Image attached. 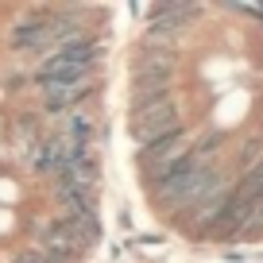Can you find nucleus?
<instances>
[{
    "label": "nucleus",
    "instance_id": "obj_1",
    "mask_svg": "<svg viewBox=\"0 0 263 263\" xmlns=\"http://www.w3.org/2000/svg\"><path fill=\"white\" fill-rule=\"evenodd\" d=\"M221 174H224V171L217 166V159H213V163H201V159L186 155L163 182H155V186H151V197H155V205H159V209H166V213H178V217H182L186 209H194L197 201L209 194V186H213Z\"/></svg>",
    "mask_w": 263,
    "mask_h": 263
},
{
    "label": "nucleus",
    "instance_id": "obj_2",
    "mask_svg": "<svg viewBox=\"0 0 263 263\" xmlns=\"http://www.w3.org/2000/svg\"><path fill=\"white\" fill-rule=\"evenodd\" d=\"M259 201H263V163L255 166V171H248V174H240V178H236V186H232V194H229V205L221 209L217 224L205 232V236L209 240H232V232L255 213Z\"/></svg>",
    "mask_w": 263,
    "mask_h": 263
},
{
    "label": "nucleus",
    "instance_id": "obj_3",
    "mask_svg": "<svg viewBox=\"0 0 263 263\" xmlns=\"http://www.w3.org/2000/svg\"><path fill=\"white\" fill-rule=\"evenodd\" d=\"M178 128H186L178 97H166L159 105H147V108H132V120H128V132L140 140V147H151L155 140H163V136H171Z\"/></svg>",
    "mask_w": 263,
    "mask_h": 263
},
{
    "label": "nucleus",
    "instance_id": "obj_4",
    "mask_svg": "<svg viewBox=\"0 0 263 263\" xmlns=\"http://www.w3.org/2000/svg\"><path fill=\"white\" fill-rule=\"evenodd\" d=\"M190 132L186 128H178V132H171V136H163V140H155L151 147H140V171H143V178L155 186V182H163L166 174L174 171V166L182 163V159L190 155Z\"/></svg>",
    "mask_w": 263,
    "mask_h": 263
},
{
    "label": "nucleus",
    "instance_id": "obj_5",
    "mask_svg": "<svg viewBox=\"0 0 263 263\" xmlns=\"http://www.w3.org/2000/svg\"><path fill=\"white\" fill-rule=\"evenodd\" d=\"M12 47L20 54H50V31H47V16H27L12 27Z\"/></svg>",
    "mask_w": 263,
    "mask_h": 263
},
{
    "label": "nucleus",
    "instance_id": "obj_6",
    "mask_svg": "<svg viewBox=\"0 0 263 263\" xmlns=\"http://www.w3.org/2000/svg\"><path fill=\"white\" fill-rule=\"evenodd\" d=\"M89 93H97V82H93V78H85V82H66V85H50V89H43V105H47V112L62 116V112H74Z\"/></svg>",
    "mask_w": 263,
    "mask_h": 263
},
{
    "label": "nucleus",
    "instance_id": "obj_7",
    "mask_svg": "<svg viewBox=\"0 0 263 263\" xmlns=\"http://www.w3.org/2000/svg\"><path fill=\"white\" fill-rule=\"evenodd\" d=\"M194 16H201V4H155L151 8V31L178 35L182 27L194 24Z\"/></svg>",
    "mask_w": 263,
    "mask_h": 263
},
{
    "label": "nucleus",
    "instance_id": "obj_8",
    "mask_svg": "<svg viewBox=\"0 0 263 263\" xmlns=\"http://www.w3.org/2000/svg\"><path fill=\"white\" fill-rule=\"evenodd\" d=\"M259 163H263V140H259V136H252V140L240 143V155H236V178H240V174H248V171H255Z\"/></svg>",
    "mask_w": 263,
    "mask_h": 263
},
{
    "label": "nucleus",
    "instance_id": "obj_9",
    "mask_svg": "<svg viewBox=\"0 0 263 263\" xmlns=\"http://www.w3.org/2000/svg\"><path fill=\"white\" fill-rule=\"evenodd\" d=\"M16 263H47V255H43L39 248H27V252L16 255Z\"/></svg>",
    "mask_w": 263,
    "mask_h": 263
},
{
    "label": "nucleus",
    "instance_id": "obj_10",
    "mask_svg": "<svg viewBox=\"0 0 263 263\" xmlns=\"http://www.w3.org/2000/svg\"><path fill=\"white\" fill-rule=\"evenodd\" d=\"M236 12H248V16H263V4H236Z\"/></svg>",
    "mask_w": 263,
    "mask_h": 263
}]
</instances>
